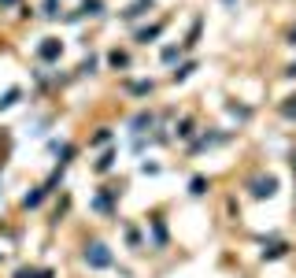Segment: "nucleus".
<instances>
[{"instance_id":"obj_1","label":"nucleus","mask_w":296,"mask_h":278,"mask_svg":"<svg viewBox=\"0 0 296 278\" xmlns=\"http://www.w3.org/2000/svg\"><path fill=\"white\" fill-rule=\"evenodd\" d=\"M85 263H89V267H111V252H108V245L93 241L89 248H85Z\"/></svg>"},{"instance_id":"obj_2","label":"nucleus","mask_w":296,"mask_h":278,"mask_svg":"<svg viewBox=\"0 0 296 278\" xmlns=\"http://www.w3.org/2000/svg\"><path fill=\"white\" fill-rule=\"evenodd\" d=\"M274 193H278V178H274V175H266V178H255V182H252V197H255V200H263V197H274Z\"/></svg>"},{"instance_id":"obj_3","label":"nucleus","mask_w":296,"mask_h":278,"mask_svg":"<svg viewBox=\"0 0 296 278\" xmlns=\"http://www.w3.org/2000/svg\"><path fill=\"white\" fill-rule=\"evenodd\" d=\"M60 52H63V45H60V41H52V37H49V41L41 45V56H45V60H56Z\"/></svg>"},{"instance_id":"obj_4","label":"nucleus","mask_w":296,"mask_h":278,"mask_svg":"<svg viewBox=\"0 0 296 278\" xmlns=\"http://www.w3.org/2000/svg\"><path fill=\"white\" fill-rule=\"evenodd\" d=\"M45 193H49V189H34V193H26V197H23V204H26V208H37Z\"/></svg>"},{"instance_id":"obj_5","label":"nucleus","mask_w":296,"mask_h":278,"mask_svg":"<svg viewBox=\"0 0 296 278\" xmlns=\"http://www.w3.org/2000/svg\"><path fill=\"white\" fill-rule=\"evenodd\" d=\"M15 278H52V271H34V267H23Z\"/></svg>"},{"instance_id":"obj_6","label":"nucleus","mask_w":296,"mask_h":278,"mask_svg":"<svg viewBox=\"0 0 296 278\" xmlns=\"http://www.w3.org/2000/svg\"><path fill=\"white\" fill-rule=\"evenodd\" d=\"M145 8H152V0H137V4L126 12V19H137V15H145Z\"/></svg>"},{"instance_id":"obj_7","label":"nucleus","mask_w":296,"mask_h":278,"mask_svg":"<svg viewBox=\"0 0 296 278\" xmlns=\"http://www.w3.org/2000/svg\"><path fill=\"white\" fill-rule=\"evenodd\" d=\"M285 248H289V245H274V248H266V260H278V256H285Z\"/></svg>"},{"instance_id":"obj_8","label":"nucleus","mask_w":296,"mask_h":278,"mask_svg":"<svg viewBox=\"0 0 296 278\" xmlns=\"http://www.w3.org/2000/svg\"><path fill=\"white\" fill-rule=\"evenodd\" d=\"M82 12H85V15H100V0H85Z\"/></svg>"},{"instance_id":"obj_9","label":"nucleus","mask_w":296,"mask_h":278,"mask_svg":"<svg viewBox=\"0 0 296 278\" xmlns=\"http://www.w3.org/2000/svg\"><path fill=\"white\" fill-rule=\"evenodd\" d=\"M145 126H152V115H137V119H133V130H145Z\"/></svg>"},{"instance_id":"obj_10","label":"nucleus","mask_w":296,"mask_h":278,"mask_svg":"<svg viewBox=\"0 0 296 278\" xmlns=\"http://www.w3.org/2000/svg\"><path fill=\"white\" fill-rule=\"evenodd\" d=\"M189 74H193V63H185V67H178V71H174V82H181V78H189Z\"/></svg>"},{"instance_id":"obj_11","label":"nucleus","mask_w":296,"mask_h":278,"mask_svg":"<svg viewBox=\"0 0 296 278\" xmlns=\"http://www.w3.org/2000/svg\"><path fill=\"white\" fill-rule=\"evenodd\" d=\"M108 60H111V67H126V52H111Z\"/></svg>"},{"instance_id":"obj_12","label":"nucleus","mask_w":296,"mask_h":278,"mask_svg":"<svg viewBox=\"0 0 296 278\" xmlns=\"http://www.w3.org/2000/svg\"><path fill=\"white\" fill-rule=\"evenodd\" d=\"M15 100H19V89H12V93H8V97H4V100H0V108H12V104H15Z\"/></svg>"},{"instance_id":"obj_13","label":"nucleus","mask_w":296,"mask_h":278,"mask_svg":"<svg viewBox=\"0 0 296 278\" xmlns=\"http://www.w3.org/2000/svg\"><path fill=\"white\" fill-rule=\"evenodd\" d=\"M204 189H207V182H204V178H193V197H200Z\"/></svg>"},{"instance_id":"obj_14","label":"nucleus","mask_w":296,"mask_h":278,"mask_svg":"<svg viewBox=\"0 0 296 278\" xmlns=\"http://www.w3.org/2000/svg\"><path fill=\"white\" fill-rule=\"evenodd\" d=\"M292 100H296V97H292ZM281 111H285V115H289V119H296V104H285V108H281Z\"/></svg>"},{"instance_id":"obj_15","label":"nucleus","mask_w":296,"mask_h":278,"mask_svg":"<svg viewBox=\"0 0 296 278\" xmlns=\"http://www.w3.org/2000/svg\"><path fill=\"white\" fill-rule=\"evenodd\" d=\"M289 45H296V30H292V34H289Z\"/></svg>"},{"instance_id":"obj_16","label":"nucleus","mask_w":296,"mask_h":278,"mask_svg":"<svg viewBox=\"0 0 296 278\" xmlns=\"http://www.w3.org/2000/svg\"><path fill=\"white\" fill-rule=\"evenodd\" d=\"M289 74H296V63H292V67H289Z\"/></svg>"}]
</instances>
